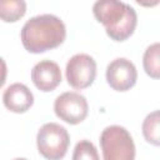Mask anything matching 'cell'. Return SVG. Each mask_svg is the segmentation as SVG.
<instances>
[{
  "instance_id": "6da1fadb",
  "label": "cell",
  "mask_w": 160,
  "mask_h": 160,
  "mask_svg": "<svg viewBox=\"0 0 160 160\" xmlns=\"http://www.w3.org/2000/svg\"><path fill=\"white\" fill-rule=\"evenodd\" d=\"M66 38L62 20L52 14H42L29 19L21 29V42L32 54L45 52L60 46Z\"/></svg>"
},
{
  "instance_id": "7a4b0ae2",
  "label": "cell",
  "mask_w": 160,
  "mask_h": 160,
  "mask_svg": "<svg viewBox=\"0 0 160 160\" xmlns=\"http://www.w3.org/2000/svg\"><path fill=\"white\" fill-rule=\"evenodd\" d=\"M94 16L105 26L106 35L114 41H124L134 34L138 15L132 6L118 0H99L92 6Z\"/></svg>"
},
{
  "instance_id": "3957f363",
  "label": "cell",
  "mask_w": 160,
  "mask_h": 160,
  "mask_svg": "<svg viewBox=\"0 0 160 160\" xmlns=\"http://www.w3.org/2000/svg\"><path fill=\"white\" fill-rule=\"evenodd\" d=\"M104 160H134L135 144L131 134L120 125L105 128L100 135Z\"/></svg>"
},
{
  "instance_id": "277c9868",
  "label": "cell",
  "mask_w": 160,
  "mask_h": 160,
  "mask_svg": "<svg viewBox=\"0 0 160 160\" xmlns=\"http://www.w3.org/2000/svg\"><path fill=\"white\" fill-rule=\"evenodd\" d=\"M69 144L68 130L56 122L44 124L36 134L38 151L46 160H61L68 152Z\"/></svg>"
},
{
  "instance_id": "5b68a950",
  "label": "cell",
  "mask_w": 160,
  "mask_h": 160,
  "mask_svg": "<svg viewBox=\"0 0 160 160\" xmlns=\"http://www.w3.org/2000/svg\"><path fill=\"white\" fill-rule=\"evenodd\" d=\"M65 74L71 88L76 90L86 89L95 81L96 61L88 54H75L69 59Z\"/></svg>"
},
{
  "instance_id": "8992f818",
  "label": "cell",
  "mask_w": 160,
  "mask_h": 160,
  "mask_svg": "<svg viewBox=\"0 0 160 160\" xmlns=\"http://www.w3.org/2000/svg\"><path fill=\"white\" fill-rule=\"evenodd\" d=\"M55 115L70 124L76 125L82 122L89 112V104L85 96L75 91H66L59 95L54 101Z\"/></svg>"
},
{
  "instance_id": "52a82bcc",
  "label": "cell",
  "mask_w": 160,
  "mask_h": 160,
  "mask_svg": "<svg viewBox=\"0 0 160 160\" xmlns=\"http://www.w3.org/2000/svg\"><path fill=\"white\" fill-rule=\"evenodd\" d=\"M138 80L135 65L126 58H118L109 62L106 68V81L116 91L130 90Z\"/></svg>"
},
{
  "instance_id": "ba28073f",
  "label": "cell",
  "mask_w": 160,
  "mask_h": 160,
  "mask_svg": "<svg viewBox=\"0 0 160 160\" xmlns=\"http://www.w3.org/2000/svg\"><path fill=\"white\" fill-rule=\"evenodd\" d=\"M31 80L40 91H52L61 82L60 66L55 61L41 60L34 65L31 70Z\"/></svg>"
},
{
  "instance_id": "9c48e42d",
  "label": "cell",
  "mask_w": 160,
  "mask_h": 160,
  "mask_svg": "<svg viewBox=\"0 0 160 160\" xmlns=\"http://www.w3.org/2000/svg\"><path fill=\"white\" fill-rule=\"evenodd\" d=\"M2 102L8 110L16 114H22L32 106L34 95L26 85L21 82H14L4 91Z\"/></svg>"
},
{
  "instance_id": "30bf717a",
  "label": "cell",
  "mask_w": 160,
  "mask_h": 160,
  "mask_svg": "<svg viewBox=\"0 0 160 160\" xmlns=\"http://www.w3.org/2000/svg\"><path fill=\"white\" fill-rule=\"evenodd\" d=\"M26 12L24 0H0V19L5 22H15Z\"/></svg>"
},
{
  "instance_id": "8fae6325",
  "label": "cell",
  "mask_w": 160,
  "mask_h": 160,
  "mask_svg": "<svg viewBox=\"0 0 160 160\" xmlns=\"http://www.w3.org/2000/svg\"><path fill=\"white\" fill-rule=\"evenodd\" d=\"M142 66L145 72L152 78H160V44L154 42L146 48L142 56Z\"/></svg>"
},
{
  "instance_id": "7c38bea8",
  "label": "cell",
  "mask_w": 160,
  "mask_h": 160,
  "mask_svg": "<svg viewBox=\"0 0 160 160\" xmlns=\"http://www.w3.org/2000/svg\"><path fill=\"white\" fill-rule=\"evenodd\" d=\"M159 122H160L159 110H154L152 112L148 114L146 118L142 121V135H144V139L149 144H151L154 146H159V144H160Z\"/></svg>"
},
{
  "instance_id": "4fadbf2b",
  "label": "cell",
  "mask_w": 160,
  "mask_h": 160,
  "mask_svg": "<svg viewBox=\"0 0 160 160\" xmlns=\"http://www.w3.org/2000/svg\"><path fill=\"white\" fill-rule=\"evenodd\" d=\"M72 160H100L96 146L89 140H80L74 149Z\"/></svg>"
},
{
  "instance_id": "5bb4252c",
  "label": "cell",
  "mask_w": 160,
  "mask_h": 160,
  "mask_svg": "<svg viewBox=\"0 0 160 160\" xmlns=\"http://www.w3.org/2000/svg\"><path fill=\"white\" fill-rule=\"evenodd\" d=\"M6 76H8V66H6L5 60L0 58V88L4 86L6 81Z\"/></svg>"
},
{
  "instance_id": "9a60e30c",
  "label": "cell",
  "mask_w": 160,
  "mask_h": 160,
  "mask_svg": "<svg viewBox=\"0 0 160 160\" xmlns=\"http://www.w3.org/2000/svg\"><path fill=\"white\" fill-rule=\"evenodd\" d=\"M12 160H28V159H25V158H15Z\"/></svg>"
}]
</instances>
